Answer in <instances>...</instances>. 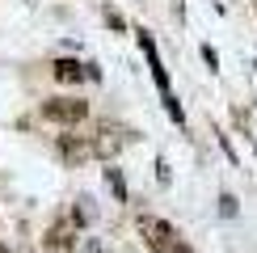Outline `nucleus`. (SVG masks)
<instances>
[{"label": "nucleus", "mask_w": 257, "mask_h": 253, "mask_svg": "<svg viewBox=\"0 0 257 253\" xmlns=\"http://www.w3.org/2000/svg\"><path fill=\"white\" fill-rule=\"evenodd\" d=\"M253 17H257V0H253Z\"/></svg>", "instance_id": "nucleus-16"}, {"label": "nucleus", "mask_w": 257, "mask_h": 253, "mask_svg": "<svg viewBox=\"0 0 257 253\" xmlns=\"http://www.w3.org/2000/svg\"><path fill=\"white\" fill-rule=\"evenodd\" d=\"M135 38H139V51L148 55V68H152V80H156V89H160V97H169V72H165V63H160V51H156V38L148 34V30H135Z\"/></svg>", "instance_id": "nucleus-6"}, {"label": "nucleus", "mask_w": 257, "mask_h": 253, "mask_svg": "<svg viewBox=\"0 0 257 253\" xmlns=\"http://www.w3.org/2000/svg\"><path fill=\"white\" fill-rule=\"evenodd\" d=\"M72 224H76V228H89V224H93V207H89V198H76V207H72Z\"/></svg>", "instance_id": "nucleus-9"}, {"label": "nucleus", "mask_w": 257, "mask_h": 253, "mask_svg": "<svg viewBox=\"0 0 257 253\" xmlns=\"http://www.w3.org/2000/svg\"><path fill=\"white\" fill-rule=\"evenodd\" d=\"M156 177H160V186H169V161H165V156L156 161Z\"/></svg>", "instance_id": "nucleus-11"}, {"label": "nucleus", "mask_w": 257, "mask_h": 253, "mask_svg": "<svg viewBox=\"0 0 257 253\" xmlns=\"http://www.w3.org/2000/svg\"><path fill=\"white\" fill-rule=\"evenodd\" d=\"M105 186H110V194L114 198H118V203H126V198H131V194H126V177H122V169H105Z\"/></svg>", "instance_id": "nucleus-8"}, {"label": "nucleus", "mask_w": 257, "mask_h": 253, "mask_svg": "<svg viewBox=\"0 0 257 253\" xmlns=\"http://www.w3.org/2000/svg\"><path fill=\"white\" fill-rule=\"evenodd\" d=\"M126 144H131V131H126V126H118V122H101V126H97V135H93L97 161H105V165H110Z\"/></svg>", "instance_id": "nucleus-4"}, {"label": "nucleus", "mask_w": 257, "mask_h": 253, "mask_svg": "<svg viewBox=\"0 0 257 253\" xmlns=\"http://www.w3.org/2000/svg\"><path fill=\"white\" fill-rule=\"evenodd\" d=\"M55 152H59V161L68 165V169H80L84 161L97 156V148H93V135H76V126H72L68 135H59V140H55Z\"/></svg>", "instance_id": "nucleus-3"}, {"label": "nucleus", "mask_w": 257, "mask_h": 253, "mask_svg": "<svg viewBox=\"0 0 257 253\" xmlns=\"http://www.w3.org/2000/svg\"><path fill=\"white\" fill-rule=\"evenodd\" d=\"M236 211H240V207H236V194H228V190H223V194H219V215H223V219H232Z\"/></svg>", "instance_id": "nucleus-10"}, {"label": "nucleus", "mask_w": 257, "mask_h": 253, "mask_svg": "<svg viewBox=\"0 0 257 253\" xmlns=\"http://www.w3.org/2000/svg\"><path fill=\"white\" fill-rule=\"evenodd\" d=\"M51 80H55V84H80V80H93V63H80V59H55V63H51Z\"/></svg>", "instance_id": "nucleus-7"}, {"label": "nucleus", "mask_w": 257, "mask_h": 253, "mask_svg": "<svg viewBox=\"0 0 257 253\" xmlns=\"http://www.w3.org/2000/svg\"><path fill=\"white\" fill-rule=\"evenodd\" d=\"M173 253H194V249H190V245H181V240H177V245H173Z\"/></svg>", "instance_id": "nucleus-14"}, {"label": "nucleus", "mask_w": 257, "mask_h": 253, "mask_svg": "<svg viewBox=\"0 0 257 253\" xmlns=\"http://www.w3.org/2000/svg\"><path fill=\"white\" fill-rule=\"evenodd\" d=\"M139 236H144V249H152V253H173V245H177V228L160 215L139 219Z\"/></svg>", "instance_id": "nucleus-1"}, {"label": "nucleus", "mask_w": 257, "mask_h": 253, "mask_svg": "<svg viewBox=\"0 0 257 253\" xmlns=\"http://www.w3.org/2000/svg\"><path fill=\"white\" fill-rule=\"evenodd\" d=\"M105 21H110V26H114V30H122V26H126V21H122L118 13H114V9H105Z\"/></svg>", "instance_id": "nucleus-13"}, {"label": "nucleus", "mask_w": 257, "mask_h": 253, "mask_svg": "<svg viewBox=\"0 0 257 253\" xmlns=\"http://www.w3.org/2000/svg\"><path fill=\"white\" fill-rule=\"evenodd\" d=\"M42 118L55 122V126H76V122L89 118V101H80V97H51V101H42Z\"/></svg>", "instance_id": "nucleus-2"}, {"label": "nucleus", "mask_w": 257, "mask_h": 253, "mask_svg": "<svg viewBox=\"0 0 257 253\" xmlns=\"http://www.w3.org/2000/svg\"><path fill=\"white\" fill-rule=\"evenodd\" d=\"M202 59H207V68H211V72L219 68V55H215V51H211V47H202Z\"/></svg>", "instance_id": "nucleus-12"}, {"label": "nucleus", "mask_w": 257, "mask_h": 253, "mask_svg": "<svg viewBox=\"0 0 257 253\" xmlns=\"http://www.w3.org/2000/svg\"><path fill=\"white\" fill-rule=\"evenodd\" d=\"M0 253H9V249H5V240H0Z\"/></svg>", "instance_id": "nucleus-15"}, {"label": "nucleus", "mask_w": 257, "mask_h": 253, "mask_svg": "<svg viewBox=\"0 0 257 253\" xmlns=\"http://www.w3.org/2000/svg\"><path fill=\"white\" fill-rule=\"evenodd\" d=\"M42 253H76V224L72 219H55L42 232Z\"/></svg>", "instance_id": "nucleus-5"}]
</instances>
